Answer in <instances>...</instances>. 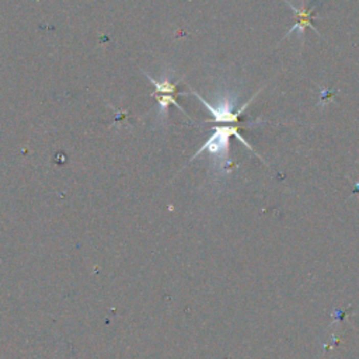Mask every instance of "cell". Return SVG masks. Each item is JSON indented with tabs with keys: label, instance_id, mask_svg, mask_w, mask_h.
<instances>
[{
	"label": "cell",
	"instance_id": "1",
	"mask_svg": "<svg viewBox=\"0 0 359 359\" xmlns=\"http://www.w3.org/2000/svg\"><path fill=\"white\" fill-rule=\"evenodd\" d=\"M215 132H213L211 138L208 139L204 146H201V149L192 156L191 160L196 159L201 153L208 152L212 158H215L218 160L219 163H228L229 162V147H230V136L233 135L239 139L243 145H244L249 150L254 152V149L249 145V142L245 141L243 136L240 135L239 132V126L234 125H226V126H215L213 128Z\"/></svg>",
	"mask_w": 359,
	"mask_h": 359
},
{
	"label": "cell",
	"instance_id": "5",
	"mask_svg": "<svg viewBox=\"0 0 359 359\" xmlns=\"http://www.w3.org/2000/svg\"><path fill=\"white\" fill-rule=\"evenodd\" d=\"M147 77H149V80H150V83H152L153 86L156 87V92L154 93H160V94H167V93H175V90H177V84H178V82H170V79H167V77H164L162 82H158V80H154L152 76H149V75H146Z\"/></svg>",
	"mask_w": 359,
	"mask_h": 359
},
{
	"label": "cell",
	"instance_id": "4",
	"mask_svg": "<svg viewBox=\"0 0 359 359\" xmlns=\"http://www.w3.org/2000/svg\"><path fill=\"white\" fill-rule=\"evenodd\" d=\"M154 97L158 98L159 101V114L160 115H166L167 114V108H169L170 104H174L175 107H178L183 113L185 114V111L181 107H180V104L177 103V100H175V94L173 96V93H167V94H153Z\"/></svg>",
	"mask_w": 359,
	"mask_h": 359
},
{
	"label": "cell",
	"instance_id": "2",
	"mask_svg": "<svg viewBox=\"0 0 359 359\" xmlns=\"http://www.w3.org/2000/svg\"><path fill=\"white\" fill-rule=\"evenodd\" d=\"M191 93H192L194 96H196V98H199V101H201V103L207 107L208 111L213 115V121H215V122H219V124H237L240 115L244 113V109L250 105L251 101L256 98V96L260 92H257L256 94H254L239 111H236V113L233 111L234 104H236V98L225 97L222 98L220 101H218V105H216V107H213V105H211V104L208 103L205 98L202 97L199 93H196L195 90H192Z\"/></svg>",
	"mask_w": 359,
	"mask_h": 359
},
{
	"label": "cell",
	"instance_id": "3",
	"mask_svg": "<svg viewBox=\"0 0 359 359\" xmlns=\"http://www.w3.org/2000/svg\"><path fill=\"white\" fill-rule=\"evenodd\" d=\"M285 2H286V0H285ZM286 3H288L289 7L294 10L295 16H296V23L294 24V27L289 30L288 34L285 35V38L289 37V35L294 33V31H299V33L303 35L306 28H311V30H315L316 34H319V31H317V30L313 27V24H311V17H313V14H315V11H313L315 10V7H311L310 10H309V9H306L305 3H302V6L298 9V7H295L292 3H289V2H286Z\"/></svg>",
	"mask_w": 359,
	"mask_h": 359
}]
</instances>
